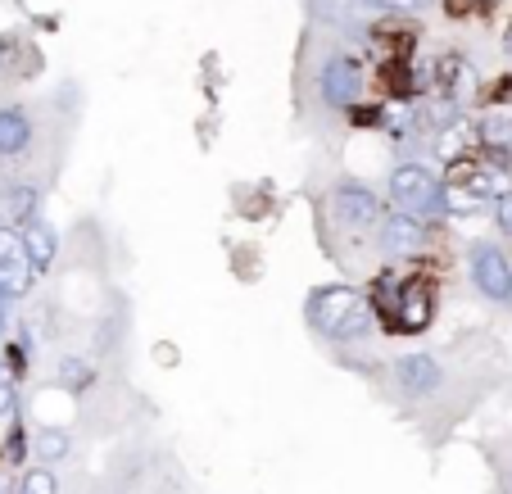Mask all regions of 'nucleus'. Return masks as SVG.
Masks as SVG:
<instances>
[{
	"label": "nucleus",
	"mask_w": 512,
	"mask_h": 494,
	"mask_svg": "<svg viewBox=\"0 0 512 494\" xmlns=\"http://www.w3.org/2000/svg\"><path fill=\"white\" fill-rule=\"evenodd\" d=\"M304 318L327 340H358L372 331V309L363 304V295L354 286H322V291H313L309 304H304Z\"/></svg>",
	"instance_id": "obj_1"
},
{
	"label": "nucleus",
	"mask_w": 512,
	"mask_h": 494,
	"mask_svg": "<svg viewBox=\"0 0 512 494\" xmlns=\"http://www.w3.org/2000/svg\"><path fill=\"white\" fill-rule=\"evenodd\" d=\"M390 200H395V209L422 218V223L445 218V182L426 164H399L390 173Z\"/></svg>",
	"instance_id": "obj_2"
},
{
	"label": "nucleus",
	"mask_w": 512,
	"mask_h": 494,
	"mask_svg": "<svg viewBox=\"0 0 512 494\" xmlns=\"http://www.w3.org/2000/svg\"><path fill=\"white\" fill-rule=\"evenodd\" d=\"M467 272H472V286L490 304H512V263L503 250H494V245H472Z\"/></svg>",
	"instance_id": "obj_3"
},
{
	"label": "nucleus",
	"mask_w": 512,
	"mask_h": 494,
	"mask_svg": "<svg viewBox=\"0 0 512 494\" xmlns=\"http://www.w3.org/2000/svg\"><path fill=\"white\" fill-rule=\"evenodd\" d=\"M32 277H37V263H32L28 245H23V232L0 227V295L23 300L32 291Z\"/></svg>",
	"instance_id": "obj_4"
},
{
	"label": "nucleus",
	"mask_w": 512,
	"mask_h": 494,
	"mask_svg": "<svg viewBox=\"0 0 512 494\" xmlns=\"http://www.w3.org/2000/svg\"><path fill=\"white\" fill-rule=\"evenodd\" d=\"M331 218H336L340 227H349V232H368V227L381 223V200L372 186L363 182H340L336 191H331Z\"/></svg>",
	"instance_id": "obj_5"
},
{
	"label": "nucleus",
	"mask_w": 512,
	"mask_h": 494,
	"mask_svg": "<svg viewBox=\"0 0 512 494\" xmlns=\"http://www.w3.org/2000/svg\"><path fill=\"white\" fill-rule=\"evenodd\" d=\"M377 236H381V250L386 254H426V223L413 214H404V209L381 214Z\"/></svg>",
	"instance_id": "obj_6"
},
{
	"label": "nucleus",
	"mask_w": 512,
	"mask_h": 494,
	"mask_svg": "<svg viewBox=\"0 0 512 494\" xmlns=\"http://www.w3.org/2000/svg\"><path fill=\"white\" fill-rule=\"evenodd\" d=\"M440 381H445V372H440V363L431 359V354H404V359L395 363V386L404 390L408 399H426L440 390Z\"/></svg>",
	"instance_id": "obj_7"
},
{
	"label": "nucleus",
	"mask_w": 512,
	"mask_h": 494,
	"mask_svg": "<svg viewBox=\"0 0 512 494\" xmlns=\"http://www.w3.org/2000/svg\"><path fill=\"white\" fill-rule=\"evenodd\" d=\"M358 91H363V68H358L354 59L340 55V59L322 64V100H327V105H336V109L354 105Z\"/></svg>",
	"instance_id": "obj_8"
},
{
	"label": "nucleus",
	"mask_w": 512,
	"mask_h": 494,
	"mask_svg": "<svg viewBox=\"0 0 512 494\" xmlns=\"http://www.w3.org/2000/svg\"><path fill=\"white\" fill-rule=\"evenodd\" d=\"M426 322H431V291H426V281H408L395 300V327L422 331Z\"/></svg>",
	"instance_id": "obj_9"
},
{
	"label": "nucleus",
	"mask_w": 512,
	"mask_h": 494,
	"mask_svg": "<svg viewBox=\"0 0 512 494\" xmlns=\"http://www.w3.org/2000/svg\"><path fill=\"white\" fill-rule=\"evenodd\" d=\"M32 150V118L23 109H0V159H19Z\"/></svg>",
	"instance_id": "obj_10"
},
{
	"label": "nucleus",
	"mask_w": 512,
	"mask_h": 494,
	"mask_svg": "<svg viewBox=\"0 0 512 494\" xmlns=\"http://www.w3.org/2000/svg\"><path fill=\"white\" fill-rule=\"evenodd\" d=\"M23 245H28V254H32V263H37V272H46L50 263H55L59 241H55V232H50L46 218H28V223H23Z\"/></svg>",
	"instance_id": "obj_11"
},
{
	"label": "nucleus",
	"mask_w": 512,
	"mask_h": 494,
	"mask_svg": "<svg viewBox=\"0 0 512 494\" xmlns=\"http://www.w3.org/2000/svg\"><path fill=\"white\" fill-rule=\"evenodd\" d=\"M37 454L46 458V463L64 458L68 454V436H64V431H37Z\"/></svg>",
	"instance_id": "obj_12"
},
{
	"label": "nucleus",
	"mask_w": 512,
	"mask_h": 494,
	"mask_svg": "<svg viewBox=\"0 0 512 494\" xmlns=\"http://www.w3.org/2000/svg\"><path fill=\"white\" fill-rule=\"evenodd\" d=\"M19 494H55V472H50V467H32V472L23 476Z\"/></svg>",
	"instance_id": "obj_13"
},
{
	"label": "nucleus",
	"mask_w": 512,
	"mask_h": 494,
	"mask_svg": "<svg viewBox=\"0 0 512 494\" xmlns=\"http://www.w3.org/2000/svg\"><path fill=\"white\" fill-rule=\"evenodd\" d=\"M5 413H14V372H10V363L0 359V417Z\"/></svg>",
	"instance_id": "obj_14"
},
{
	"label": "nucleus",
	"mask_w": 512,
	"mask_h": 494,
	"mask_svg": "<svg viewBox=\"0 0 512 494\" xmlns=\"http://www.w3.org/2000/svg\"><path fill=\"white\" fill-rule=\"evenodd\" d=\"M494 223H499V232H503V236H508V241H512V191L494 200Z\"/></svg>",
	"instance_id": "obj_15"
},
{
	"label": "nucleus",
	"mask_w": 512,
	"mask_h": 494,
	"mask_svg": "<svg viewBox=\"0 0 512 494\" xmlns=\"http://www.w3.org/2000/svg\"><path fill=\"white\" fill-rule=\"evenodd\" d=\"M368 5H377V10H395V14H417V10H426L431 0H368Z\"/></svg>",
	"instance_id": "obj_16"
},
{
	"label": "nucleus",
	"mask_w": 512,
	"mask_h": 494,
	"mask_svg": "<svg viewBox=\"0 0 512 494\" xmlns=\"http://www.w3.org/2000/svg\"><path fill=\"white\" fill-rule=\"evenodd\" d=\"M5 327H10V300L0 295V336H5Z\"/></svg>",
	"instance_id": "obj_17"
},
{
	"label": "nucleus",
	"mask_w": 512,
	"mask_h": 494,
	"mask_svg": "<svg viewBox=\"0 0 512 494\" xmlns=\"http://www.w3.org/2000/svg\"><path fill=\"white\" fill-rule=\"evenodd\" d=\"M5 50H10V41H0V59H5Z\"/></svg>",
	"instance_id": "obj_18"
}]
</instances>
